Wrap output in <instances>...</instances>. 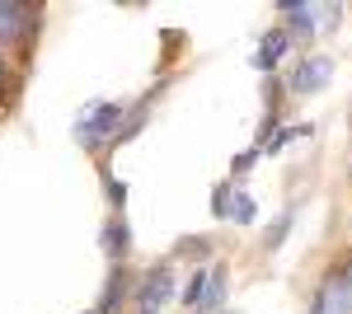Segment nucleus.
I'll list each match as a JSON object with an SVG mask.
<instances>
[{"label":"nucleus","instance_id":"nucleus-1","mask_svg":"<svg viewBox=\"0 0 352 314\" xmlns=\"http://www.w3.org/2000/svg\"><path fill=\"white\" fill-rule=\"evenodd\" d=\"M118 136H122V104H113V99H94V104H85V113L76 117V141H80L85 150H99V146H118Z\"/></svg>","mask_w":352,"mask_h":314},{"label":"nucleus","instance_id":"nucleus-2","mask_svg":"<svg viewBox=\"0 0 352 314\" xmlns=\"http://www.w3.org/2000/svg\"><path fill=\"white\" fill-rule=\"evenodd\" d=\"M174 295V277H169V267H151L146 277H141V287H136V314H160L164 300Z\"/></svg>","mask_w":352,"mask_h":314},{"label":"nucleus","instance_id":"nucleus-3","mask_svg":"<svg viewBox=\"0 0 352 314\" xmlns=\"http://www.w3.org/2000/svg\"><path fill=\"white\" fill-rule=\"evenodd\" d=\"M310 314H352V295H348V272H329L315 300H310Z\"/></svg>","mask_w":352,"mask_h":314},{"label":"nucleus","instance_id":"nucleus-4","mask_svg":"<svg viewBox=\"0 0 352 314\" xmlns=\"http://www.w3.org/2000/svg\"><path fill=\"white\" fill-rule=\"evenodd\" d=\"M38 28V10L24 0H0V43H19Z\"/></svg>","mask_w":352,"mask_h":314},{"label":"nucleus","instance_id":"nucleus-5","mask_svg":"<svg viewBox=\"0 0 352 314\" xmlns=\"http://www.w3.org/2000/svg\"><path fill=\"white\" fill-rule=\"evenodd\" d=\"M329 76H333V61L329 56H300V66L292 71V89L296 94H315V89H324Z\"/></svg>","mask_w":352,"mask_h":314},{"label":"nucleus","instance_id":"nucleus-6","mask_svg":"<svg viewBox=\"0 0 352 314\" xmlns=\"http://www.w3.org/2000/svg\"><path fill=\"white\" fill-rule=\"evenodd\" d=\"M287 52H292L287 28H268V33H263V43H258V52L249 56V66H254V71H272V66H277Z\"/></svg>","mask_w":352,"mask_h":314},{"label":"nucleus","instance_id":"nucleus-7","mask_svg":"<svg viewBox=\"0 0 352 314\" xmlns=\"http://www.w3.org/2000/svg\"><path fill=\"white\" fill-rule=\"evenodd\" d=\"M277 10H282V14L292 19L287 38H300V43H305V38L315 33V14H320V5H310V0H282Z\"/></svg>","mask_w":352,"mask_h":314},{"label":"nucleus","instance_id":"nucleus-8","mask_svg":"<svg viewBox=\"0 0 352 314\" xmlns=\"http://www.w3.org/2000/svg\"><path fill=\"white\" fill-rule=\"evenodd\" d=\"M99 244H104V254H109L113 262H122V258H127V249H132V230H127V221H122V216L104 221V230H99Z\"/></svg>","mask_w":352,"mask_h":314},{"label":"nucleus","instance_id":"nucleus-9","mask_svg":"<svg viewBox=\"0 0 352 314\" xmlns=\"http://www.w3.org/2000/svg\"><path fill=\"white\" fill-rule=\"evenodd\" d=\"M122 300H127V272H122V262H113L109 287H104V295H99L94 314H118V310H122Z\"/></svg>","mask_w":352,"mask_h":314},{"label":"nucleus","instance_id":"nucleus-10","mask_svg":"<svg viewBox=\"0 0 352 314\" xmlns=\"http://www.w3.org/2000/svg\"><path fill=\"white\" fill-rule=\"evenodd\" d=\"M226 262H217V267H207V295H202V305L197 310H217L221 300H226Z\"/></svg>","mask_w":352,"mask_h":314},{"label":"nucleus","instance_id":"nucleus-11","mask_svg":"<svg viewBox=\"0 0 352 314\" xmlns=\"http://www.w3.org/2000/svg\"><path fill=\"white\" fill-rule=\"evenodd\" d=\"M310 122H292V127H282L277 131V136H272L268 146H263V155H277V150H287V146H292V141H300V136H310Z\"/></svg>","mask_w":352,"mask_h":314},{"label":"nucleus","instance_id":"nucleus-12","mask_svg":"<svg viewBox=\"0 0 352 314\" xmlns=\"http://www.w3.org/2000/svg\"><path fill=\"white\" fill-rule=\"evenodd\" d=\"M230 221H235V225H254V221H258V202H254L249 192H235V197H230Z\"/></svg>","mask_w":352,"mask_h":314},{"label":"nucleus","instance_id":"nucleus-13","mask_svg":"<svg viewBox=\"0 0 352 314\" xmlns=\"http://www.w3.org/2000/svg\"><path fill=\"white\" fill-rule=\"evenodd\" d=\"M202 295H207V272H192L188 287H184V305H188V310H197V305H202Z\"/></svg>","mask_w":352,"mask_h":314},{"label":"nucleus","instance_id":"nucleus-14","mask_svg":"<svg viewBox=\"0 0 352 314\" xmlns=\"http://www.w3.org/2000/svg\"><path fill=\"white\" fill-rule=\"evenodd\" d=\"M292 216H296V211L287 207L282 216H277V221H272V230H268V249H282V239H287V230H292Z\"/></svg>","mask_w":352,"mask_h":314},{"label":"nucleus","instance_id":"nucleus-15","mask_svg":"<svg viewBox=\"0 0 352 314\" xmlns=\"http://www.w3.org/2000/svg\"><path fill=\"white\" fill-rule=\"evenodd\" d=\"M230 197H235V192H230L226 183L212 192V216H217V221H226V216H230Z\"/></svg>","mask_w":352,"mask_h":314},{"label":"nucleus","instance_id":"nucleus-16","mask_svg":"<svg viewBox=\"0 0 352 314\" xmlns=\"http://www.w3.org/2000/svg\"><path fill=\"white\" fill-rule=\"evenodd\" d=\"M104 192H109L113 207H122V202H127V183H122V179H113V174L104 179Z\"/></svg>","mask_w":352,"mask_h":314},{"label":"nucleus","instance_id":"nucleus-17","mask_svg":"<svg viewBox=\"0 0 352 314\" xmlns=\"http://www.w3.org/2000/svg\"><path fill=\"white\" fill-rule=\"evenodd\" d=\"M254 159H258V150H244V155H235V164H230V174H235V179H244V174L254 169Z\"/></svg>","mask_w":352,"mask_h":314},{"label":"nucleus","instance_id":"nucleus-18","mask_svg":"<svg viewBox=\"0 0 352 314\" xmlns=\"http://www.w3.org/2000/svg\"><path fill=\"white\" fill-rule=\"evenodd\" d=\"M174 254H207V239H179V249H174Z\"/></svg>","mask_w":352,"mask_h":314},{"label":"nucleus","instance_id":"nucleus-19","mask_svg":"<svg viewBox=\"0 0 352 314\" xmlns=\"http://www.w3.org/2000/svg\"><path fill=\"white\" fill-rule=\"evenodd\" d=\"M348 295H352V267H348Z\"/></svg>","mask_w":352,"mask_h":314},{"label":"nucleus","instance_id":"nucleus-20","mask_svg":"<svg viewBox=\"0 0 352 314\" xmlns=\"http://www.w3.org/2000/svg\"><path fill=\"white\" fill-rule=\"evenodd\" d=\"M0 80H5V56H0Z\"/></svg>","mask_w":352,"mask_h":314},{"label":"nucleus","instance_id":"nucleus-21","mask_svg":"<svg viewBox=\"0 0 352 314\" xmlns=\"http://www.w3.org/2000/svg\"><path fill=\"white\" fill-rule=\"evenodd\" d=\"M226 314H235V310H226Z\"/></svg>","mask_w":352,"mask_h":314},{"label":"nucleus","instance_id":"nucleus-22","mask_svg":"<svg viewBox=\"0 0 352 314\" xmlns=\"http://www.w3.org/2000/svg\"><path fill=\"white\" fill-rule=\"evenodd\" d=\"M85 314H94V310H85Z\"/></svg>","mask_w":352,"mask_h":314}]
</instances>
